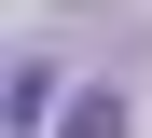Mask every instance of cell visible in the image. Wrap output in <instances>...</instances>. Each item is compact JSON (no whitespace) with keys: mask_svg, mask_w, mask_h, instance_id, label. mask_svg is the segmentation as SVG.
Masks as SVG:
<instances>
[{"mask_svg":"<svg viewBox=\"0 0 152 138\" xmlns=\"http://www.w3.org/2000/svg\"><path fill=\"white\" fill-rule=\"evenodd\" d=\"M69 138H124V97H111V83H97V97L69 110Z\"/></svg>","mask_w":152,"mask_h":138,"instance_id":"cell-1","label":"cell"}]
</instances>
